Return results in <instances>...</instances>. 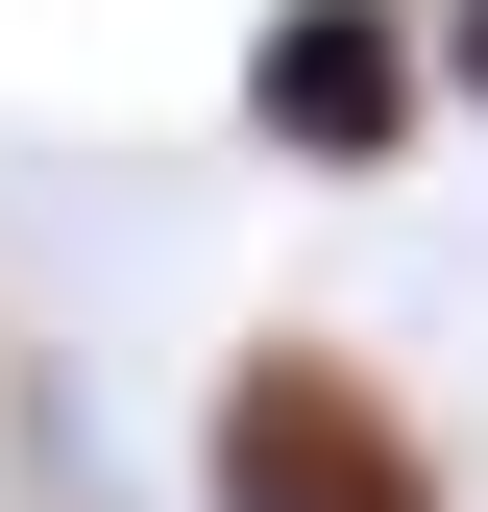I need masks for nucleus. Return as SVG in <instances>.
<instances>
[{
    "instance_id": "f257e3e1",
    "label": "nucleus",
    "mask_w": 488,
    "mask_h": 512,
    "mask_svg": "<svg viewBox=\"0 0 488 512\" xmlns=\"http://www.w3.org/2000/svg\"><path fill=\"white\" fill-rule=\"evenodd\" d=\"M196 512H440V464H415V415L342 342H244L220 439H196Z\"/></svg>"
},
{
    "instance_id": "f03ea898",
    "label": "nucleus",
    "mask_w": 488,
    "mask_h": 512,
    "mask_svg": "<svg viewBox=\"0 0 488 512\" xmlns=\"http://www.w3.org/2000/svg\"><path fill=\"white\" fill-rule=\"evenodd\" d=\"M415 98H440V25H415V0H269V25H244V122H269L293 171H391Z\"/></svg>"
},
{
    "instance_id": "7ed1b4c3",
    "label": "nucleus",
    "mask_w": 488,
    "mask_h": 512,
    "mask_svg": "<svg viewBox=\"0 0 488 512\" xmlns=\"http://www.w3.org/2000/svg\"><path fill=\"white\" fill-rule=\"evenodd\" d=\"M440 74H464V98H488V0H440Z\"/></svg>"
}]
</instances>
